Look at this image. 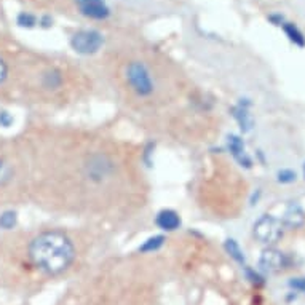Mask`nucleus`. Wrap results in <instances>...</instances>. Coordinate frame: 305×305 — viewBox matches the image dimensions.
<instances>
[{
	"label": "nucleus",
	"mask_w": 305,
	"mask_h": 305,
	"mask_svg": "<svg viewBox=\"0 0 305 305\" xmlns=\"http://www.w3.org/2000/svg\"><path fill=\"white\" fill-rule=\"evenodd\" d=\"M303 174H305V165H303Z\"/></svg>",
	"instance_id": "5701e85b"
},
{
	"label": "nucleus",
	"mask_w": 305,
	"mask_h": 305,
	"mask_svg": "<svg viewBox=\"0 0 305 305\" xmlns=\"http://www.w3.org/2000/svg\"><path fill=\"white\" fill-rule=\"evenodd\" d=\"M77 7L80 8V12L93 19H106L111 12H109L107 5L104 4V0H75Z\"/></svg>",
	"instance_id": "0eeeda50"
},
{
	"label": "nucleus",
	"mask_w": 305,
	"mask_h": 305,
	"mask_svg": "<svg viewBox=\"0 0 305 305\" xmlns=\"http://www.w3.org/2000/svg\"><path fill=\"white\" fill-rule=\"evenodd\" d=\"M43 83H45L47 88H58V86H61L62 83V77L61 74L58 71H50L47 72L45 75H43Z\"/></svg>",
	"instance_id": "2eb2a0df"
},
{
	"label": "nucleus",
	"mask_w": 305,
	"mask_h": 305,
	"mask_svg": "<svg viewBox=\"0 0 305 305\" xmlns=\"http://www.w3.org/2000/svg\"><path fill=\"white\" fill-rule=\"evenodd\" d=\"M283 29H285L286 36L289 37V40L292 43H296L297 47H305V37L296 26L291 23H286V24H283Z\"/></svg>",
	"instance_id": "ddd939ff"
},
{
	"label": "nucleus",
	"mask_w": 305,
	"mask_h": 305,
	"mask_svg": "<svg viewBox=\"0 0 305 305\" xmlns=\"http://www.w3.org/2000/svg\"><path fill=\"white\" fill-rule=\"evenodd\" d=\"M163 243H165V236H163V235L150 236L143 243V246H139V251L141 253H154V251H157V249H160L163 246Z\"/></svg>",
	"instance_id": "f8f14e48"
},
{
	"label": "nucleus",
	"mask_w": 305,
	"mask_h": 305,
	"mask_svg": "<svg viewBox=\"0 0 305 305\" xmlns=\"http://www.w3.org/2000/svg\"><path fill=\"white\" fill-rule=\"evenodd\" d=\"M85 174L93 182H103L114 173V163L107 155L96 154L85 161Z\"/></svg>",
	"instance_id": "20e7f679"
},
{
	"label": "nucleus",
	"mask_w": 305,
	"mask_h": 305,
	"mask_svg": "<svg viewBox=\"0 0 305 305\" xmlns=\"http://www.w3.org/2000/svg\"><path fill=\"white\" fill-rule=\"evenodd\" d=\"M0 123H2L4 126H8L10 123H12V117H10L7 112H2L0 114Z\"/></svg>",
	"instance_id": "412c9836"
},
{
	"label": "nucleus",
	"mask_w": 305,
	"mask_h": 305,
	"mask_svg": "<svg viewBox=\"0 0 305 305\" xmlns=\"http://www.w3.org/2000/svg\"><path fill=\"white\" fill-rule=\"evenodd\" d=\"M285 265H286L285 254L275 248H267L262 251V254H260L259 267L262 272H267V274H275V272H280Z\"/></svg>",
	"instance_id": "423d86ee"
},
{
	"label": "nucleus",
	"mask_w": 305,
	"mask_h": 305,
	"mask_svg": "<svg viewBox=\"0 0 305 305\" xmlns=\"http://www.w3.org/2000/svg\"><path fill=\"white\" fill-rule=\"evenodd\" d=\"M8 75V69H7V64L4 62V59L0 58V85H2Z\"/></svg>",
	"instance_id": "aec40b11"
},
{
	"label": "nucleus",
	"mask_w": 305,
	"mask_h": 305,
	"mask_svg": "<svg viewBox=\"0 0 305 305\" xmlns=\"http://www.w3.org/2000/svg\"><path fill=\"white\" fill-rule=\"evenodd\" d=\"M18 24L23 27H32L36 26V16H32L29 13H21L18 16Z\"/></svg>",
	"instance_id": "6ab92c4d"
},
{
	"label": "nucleus",
	"mask_w": 305,
	"mask_h": 305,
	"mask_svg": "<svg viewBox=\"0 0 305 305\" xmlns=\"http://www.w3.org/2000/svg\"><path fill=\"white\" fill-rule=\"evenodd\" d=\"M29 256L36 267L48 275H58L74 262L75 248L67 235L51 230L37 235L29 245Z\"/></svg>",
	"instance_id": "f257e3e1"
},
{
	"label": "nucleus",
	"mask_w": 305,
	"mask_h": 305,
	"mask_svg": "<svg viewBox=\"0 0 305 305\" xmlns=\"http://www.w3.org/2000/svg\"><path fill=\"white\" fill-rule=\"evenodd\" d=\"M16 224V213L15 211H5L0 216V227L8 230V228H13Z\"/></svg>",
	"instance_id": "f3484780"
},
{
	"label": "nucleus",
	"mask_w": 305,
	"mask_h": 305,
	"mask_svg": "<svg viewBox=\"0 0 305 305\" xmlns=\"http://www.w3.org/2000/svg\"><path fill=\"white\" fill-rule=\"evenodd\" d=\"M270 21H274V23H275L277 26H280V24H281V21H283V16H280V15H274V16H270Z\"/></svg>",
	"instance_id": "4be33fe9"
},
{
	"label": "nucleus",
	"mask_w": 305,
	"mask_h": 305,
	"mask_svg": "<svg viewBox=\"0 0 305 305\" xmlns=\"http://www.w3.org/2000/svg\"><path fill=\"white\" fill-rule=\"evenodd\" d=\"M225 249H227V253L230 254L236 262H240V264H243L245 262V253L242 251V248L238 246V243L235 242V240H227L225 242Z\"/></svg>",
	"instance_id": "4468645a"
},
{
	"label": "nucleus",
	"mask_w": 305,
	"mask_h": 305,
	"mask_svg": "<svg viewBox=\"0 0 305 305\" xmlns=\"http://www.w3.org/2000/svg\"><path fill=\"white\" fill-rule=\"evenodd\" d=\"M232 115H233V118L238 122V125H240V128H242L243 133H249V131H251L253 126H254V120H253V115L249 114L248 107L243 103L232 109Z\"/></svg>",
	"instance_id": "9b49d317"
},
{
	"label": "nucleus",
	"mask_w": 305,
	"mask_h": 305,
	"mask_svg": "<svg viewBox=\"0 0 305 305\" xmlns=\"http://www.w3.org/2000/svg\"><path fill=\"white\" fill-rule=\"evenodd\" d=\"M103 43L104 39L97 30H80L71 40L72 48L80 54H94Z\"/></svg>",
	"instance_id": "39448f33"
},
{
	"label": "nucleus",
	"mask_w": 305,
	"mask_h": 305,
	"mask_svg": "<svg viewBox=\"0 0 305 305\" xmlns=\"http://www.w3.org/2000/svg\"><path fill=\"white\" fill-rule=\"evenodd\" d=\"M281 224L288 228H299L305 224V213L297 203H291L285 211Z\"/></svg>",
	"instance_id": "9d476101"
},
{
	"label": "nucleus",
	"mask_w": 305,
	"mask_h": 305,
	"mask_svg": "<svg viewBox=\"0 0 305 305\" xmlns=\"http://www.w3.org/2000/svg\"><path fill=\"white\" fill-rule=\"evenodd\" d=\"M254 236L264 245H272L280 240L283 235V224L277 217L264 214L260 219L254 224Z\"/></svg>",
	"instance_id": "7ed1b4c3"
},
{
	"label": "nucleus",
	"mask_w": 305,
	"mask_h": 305,
	"mask_svg": "<svg viewBox=\"0 0 305 305\" xmlns=\"http://www.w3.org/2000/svg\"><path fill=\"white\" fill-rule=\"evenodd\" d=\"M297 179L296 173H294L292 170H281L278 171V182L281 184H291Z\"/></svg>",
	"instance_id": "a211bd4d"
},
{
	"label": "nucleus",
	"mask_w": 305,
	"mask_h": 305,
	"mask_svg": "<svg viewBox=\"0 0 305 305\" xmlns=\"http://www.w3.org/2000/svg\"><path fill=\"white\" fill-rule=\"evenodd\" d=\"M12 176H13L12 166H10L4 158H0V187L12 181Z\"/></svg>",
	"instance_id": "dca6fc26"
},
{
	"label": "nucleus",
	"mask_w": 305,
	"mask_h": 305,
	"mask_svg": "<svg viewBox=\"0 0 305 305\" xmlns=\"http://www.w3.org/2000/svg\"><path fill=\"white\" fill-rule=\"evenodd\" d=\"M126 79L128 83L131 86V90L141 96V97H147L154 93V82H152L150 72L143 62L134 61L128 66L126 69Z\"/></svg>",
	"instance_id": "f03ea898"
},
{
	"label": "nucleus",
	"mask_w": 305,
	"mask_h": 305,
	"mask_svg": "<svg viewBox=\"0 0 305 305\" xmlns=\"http://www.w3.org/2000/svg\"><path fill=\"white\" fill-rule=\"evenodd\" d=\"M155 224L158 228H161V230L174 232L181 227V217L173 210H161L155 217Z\"/></svg>",
	"instance_id": "1a4fd4ad"
},
{
	"label": "nucleus",
	"mask_w": 305,
	"mask_h": 305,
	"mask_svg": "<svg viewBox=\"0 0 305 305\" xmlns=\"http://www.w3.org/2000/svg\"><path fill=\"white\" fill-rule=\"evenodd\" d=\"M227 144H228V150H230L232 157L240 163V165L245 166V168H251L253 160L249 158V155L246 154V147H245V143H243L242 138L230 134L228 136Z\"/></svg>",
	"instance_id": "6e6552de"
}]
</instances>
